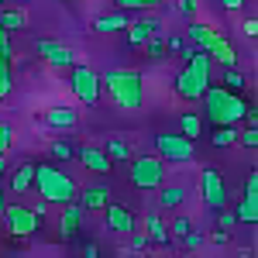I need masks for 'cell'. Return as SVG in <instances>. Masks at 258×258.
Instances as JSON below:
<instances>
[{
    "instance_id": "9",
    "label": "cell",
    "mask_w": 258,
    "mask_h": 258,
    "mask_svg": "<svg viewBox=\"0 0 258 258\" xmlns=\"http://www.w3.org/2000/svg\"><path fill=\"white\" fill-rule=\"evenodd\" d=\"M200 182H203V200H207V207H210V210H224V207H227V186H224V179H220L217 169H203Z\"/></svg>"
},
{
    "instance_id": "2",
    "label": "cell",
    "mask_w": 258,
    "mask_h": 258,
    "mask_svg": "<svg viewBox=\"0 0 258 258\" xmlns=\"http://www.w3.org/2000/svg\"><path fill=\"white\" fill-rule=\"evenodd\" d=\"M203 107H207V117L214 120L217 127H234L238 120H244L248 114V103L241 93H231L227 86H210L203 93Z\"/></svg>"
},
{
    "instance_id": "32",
    "label": "cell",
    "mask_w": 258,
    "mask_h": 258,
    "mask_svg": "<svg viewBox=\"0 0 258 258\" xmlns=\"http://www.w3.org/2000/svg\"><path fill=\"white\" fill-rule=\"evenodd\" d=\"M234 224H238L234 210H227V207H224V210H217V227H220V231H227V234H231V227H234Z\"/></svg>"
},
{
    "instance_id": "42",
    "label": "cell",
    "mask_w": 258,
    "mask_h": 258,
    "mask_svg": "<svg viewBox=\"0 0 258 258\" xmlns=\"http://www.w3.org/2000/svg\"><path fill=\"white\" fill-rule=\"evenodd\" d=\"M220 4H224L227 11H241V7H244V0H220Z\"/></svg>"
},
{
    "instance_id": "40",
    "label": "cell",
    "mask_w": 258,
    "mask_h": 258,
    "mask_svg": "<svg viewBox=\"0 0 258 258\" xmlns=\"http://www.w3.org/2000/svg\"><path fill=\"white\" fill-rule=\"evenodd\" d=\"M83 258H100V244L97 241H86V244H83Z\"/></svg>"
},
{
    "instance_id": "23",
    "label": "cell",
    "mask_w": 258,
    "mask_h": 258,
    "mask_svg": "<svg viewBox=\"0 0 258 258\" xmlns=\"http://www.w3.org/2000/svg\"><path fill=\"white\" fill-rule=\"evenodd\" d=\"M159 207H165V210H172V207H179L182 200H186V189L182 186H159Z\"/></svg>"
},
{
    "instance_id": "7",
    "label": "cell",
    "mask_w": 258,
    "mask_h": 258,
    "mask_svg": "<svg viewBox=\"0 0 258 258\" xmlns=\"http://www.w3.org/2000/svg\"><path fill=\"white\" fill-rule=\"evenodd\" d=\"M155 152H159L162 162H189L197 155V145L182 135H155Z\"/></svg>"
},
{
    "instance_id": "20",
    "label": "cell",
    "mask_w": 258,
    "mask_h": 258,
    "mask_svg": "<svg viewBox=\"0 0 258 258\" xmlns=\"http://www.w3.org/2000/svg\"><path fill=\"white\" fill-rule=\"evenodd\" d=\"M45 124L48 127H76L80 114L73 107H52V110H45Z\"/></svg>"
},
{
    "instance_id": "1",
    "label": "cell",
    "mask_w": 258,
    "mask_h": 258,
    "mask_svg": "<svg viewBox=\"0 0 258 258\" xmlns=\"http://www.w3.org/2000/svg\"><path fill=\"white\" fill-rule=\"evenodd\" d=\"M100 90L117 103L120 110H138L145 103V80L138 69H110L100 76Z\"/></svg>"
},
{
    "instance_id": "45",
    "label": "cell",
    "mask_w": 258,
    "mask_h": 258,
    "mask_svg": "<svg viewBox=\"0 0 258 258\" xmlns=\"http://www.w3.org/2000/svg\"><path fill=\"white\" fill-rule=\"evenodd\" d=\"M238 258H255V255H248V251H241V255Z\"/></svg>"
},
{
    "instance_id": "16",
    "label": "cell",
    "mask_w": 258,
    "mask_h": 258,
    "mask_svg": "<svg viewBox=\"0 0 258 258\" xmlns=\"http://www.w3.org/2000/svg\"><path fill=\"white\" fill-rule=\"evenodd\" d=\"M124 31H127V41H131L135 48H145L148 35H152V31H162V24H159L155 18H145V21H135V24H127Z\"/></svg>"
},
{
    "instance_id": "22",
    "label": "cell",
    "mask_w": 258,
    "mask_h": 258,
    "mask_svg": "<svg viewBox=\"0 0 258 258\" xmlns=\"http://www.w3.org/2000/svg\"><path fill=\"white\" fill-rule=\"evenodd\" d=\"M31 182H35V165H31V162H24L18 172L11 176V189H14V193H28V189H31Z\"/></svg>"
},
{
    "instance_id": "17",
    "label": "cell",
    "mask_w": 258,
    "mask_h": 258,
    "mask_svg": "<svg viewBox=\"0 0 258 258\" xmlns=\"http://www.w3.org/2000/svg\"><path fill=\"white\" fill-rule=\"evenodd\" d=\"M207 55H210V62H220L224 69H238V48H234L231 41L224 38V35L217 38V45H214Z\"/></svg>"
},
{
    "instance_id": "8",
    "label": "cell",
    "mask_w": 258,
    "mask_h": 258,
    "mask_svg": "<svg viewBox=\"0 0 258 258\" xmlns=\"http://www.w3.org/2000/svg\"><path fill=\"white\" fill-rule=\"evenodd\" d=\"M35 52H38L48 66H55V69H73V66H76L73 48H66V45H59V41H52V38H38L35 41Z\"/></svg>"
},
{
    "instance_id": "10",
    "label": "cell",
    "mask_w": 258,
    "mask_h": 258,
    "mask_svg": "<svg viewBox=\"0 0 258 258\" xmlns=\"http://www.w3.org/2000/svg\"><path fill=\"white\" fill-rule=\"evenodd\" d=\"M11 62H14V45H11V35L0 28V100H7L11 90H14V69H11Z\"/></svg>"
},
{
    "instance_id": "4",
    "label": "cell",
    "mask_w": 258,
    "mask_h": 258,
    "mask_svg": "<svg viewBox=\"0 0 258 258\" xmlns=\"http://www.w3.org/2000/svg\"><path fill=\"white\" fill-rule=\"evenodd\" d=\"M127 179H131L135 189H145V193L148 189H159L162 182H165V162L159 155H135Z\"/></svg>"
},
{
    "instance_id": "46",
    "label": "cell",
    "mask_w": 258,
    "mask_h": 258,
    "mask_svg": "<svg viewBox=\"0 0 258 258\" xmlns=\"http://www.w3.org/2000/svg\"><path fill=\"white\" fill-rule=\"evenodd\" d=\"M0 210H4V189H0Z\"/></svg>"
},
{
    "instance_id": "25",
    "label": "cell",
    "mask_w": 258,
    "mask_h": 258,
    "mask_svg": "<svg viewBox=\"0 0 258 258\" xmlns=\"http://www.w3.org/2000/svg\"><path fill=\"white\" fill-rule=\"evenodd\" d=\"M200 131H203V120H200L197 114H182V120H179V135L189 138V141H197Z\"/></svg>"
},
{
    "instance_id": "15",
    "label": "cell",
    "mask_w": 258,
    "mask_h": 258,
    "mask_svg": "<svg viewBox=\"0 0 258 258\" xmlns=\"http://www.w3.org/2000/svg\"><path fill=\"white\" fill-rule=\"evenodd\" d=\"M76 203H80L83 210H100V207H107V203H110V189H107L103 182L86 186V189H80V193H76Z\"/></svg>"
},
{
    "instance_id": "41",
    "label": "cell",
    "mask_w": 258,
    "mask_h": 258,
    "mask_svg": "<svg viewBox=\"0 0 258 258\" xmlns=\"http://www.w3.org/2000/svg\"><path fill=\"white\" fill-rule=\"evenodd\" d=\"M200 244H203V234L189 231V234H186V248H200Z\"/></svg>"
},
{
    "instance_id": "34",
    "label": "cell",
    "mask_w": 258,
    "mask_h": 258,
    "mask_svg": "<svg viewBox=\"0 0 258 258\" xmlns=\"http://www.w3.org/2000/svg\"><path fill=\"white\" fill-rule=\"evenodd\" d=\"M148 244H152V241H148V234H138V231L131 234V251H135V255L148 251Z\"/></svg>"
},
{
    "instance_id": "48",
    "label": "cell",
    "mask_w": 258,
    "mask_h": 258,
    "mask_svg": "<svg viewBox=\"0 0 258 258\" xmlns=\"http://www.w3.org/2000/svg\"><path fill=\"white\" fill-rule=\"evenodd\" d=\"M0 4H7V0H0Z\"/></svg>"
},
{
    "instance_id": "37",
    "label": "cell",
    "mask_w": 258,
    "mask_h": 258,
    "mask_svg": "<svg viewBox=\"0 0 258 258\" xmlns=\"http://www.w3.org/2000/svg\"><path fill=\"white\" fill-rule=\"evenodd\" d=\"M172 231H176L179 238H186V234L193 231V227H189V217H176V220H172Z\"/></svg>"
},
{
    "instance_id": "44",
    "label": "cell",
    "mask_w": 258,
    "mask_h": 258,
    "mask_svg": "<svg viewBox=\"0 0 258 258\" xmlns=\"http://www.w3.org/2000/svg\"><path fill=\"white\" fill-rule=\"evenodd\" d=\"M0 172H7V162H4V155H0Z\"/></svg>"
},
{
    "instance_id": "28",
    "label": "cell",
    "mask_w": 258,
    "mask_h": 258,
    "mask_svg": "<svg viewBox=\"0 0 258 258\" xmlns=\"http://www.w3.org/2000/svg\"><path fill=\"white\" fill-rule=\"evenodd\" d=\"M103 152H107V159H110V162H114V159H131V148H127L124 141H117V138L107 141V148H103Z\"/></svg>"
},
{
    "instance_id": "18",
    "label": "cell",
    "mask_w": 258,
    "mask_h": 258,
    "mask_svg": "<svg viewBox=\"0 0 258 258\" xmlns=\"http://www.w3.org/2000/svg\"><path fill=\"white\" fill-rule=\"evenodd\" d=\"M131 21H127V11H114V14H103V18H97V24H93V31L97 35H117V31H124Z\"/></svg>"
},
{
    "instance_id": "14",
    "label": "cell",
    "mask_w": 258,
    "mask_h": 258,
    "mask_svg": "<svg viewBox=\"0 0 258 258\" xmlns=\"http://www.w3.org/2000/svg\"><path fill=\"white\" fill-rule=\"evenodd\" d=\"M76 155H80V162L90 169V172H97V176H107L110 169H114V162L107 159V152L103 148H93V145H83V148H76Z\"/></svg>"
},
{
    "instance_id": "13",
    "label": "cell",
    "mask_w": 258,
    "mask_h": 258,
    "mask_svg": "<svg viewBox=\"0 0 258 258\" xmlns=\"http://www.w3.org/2000/svg\"><path fill=\"white\" fill-rule=\"evenodd\" d=\"M220 31L214 28V24H200V21H193L189 28H186V41L193 45V48H200V52H210L214 45H217Z\"/></svg>"
},
{
    "instance_id": "29",
    "label": "cell",
    "mask_w": 258,
    "mask_h": 258,
    "mask_svg": "<svg viewBox=\"0 0 258 258\" xmlns=\"http://www.w3.org/2000/svg\"><path fill=\"white\" fill-rule=\"evenodd\" d=\"M210 141H214L217 148H227V145H234V141H238V131H234V127H217Z\"/></svg>"
},
{
    "instance_id": "36",
    "label": "cell",
    "mask_w": 258,
    "mask_h": 258,
    "mask_svg": "<svg viewBox=\"0 0 258 258\" xmlns=\"http://www.w3.org/2000/svg\"><path fill=\"white\" fill-rule=\"evenodd\" d=\"M238 141L244 148H258V127H248L244 135H238Z\"/></svg>"
},
{
    "instance_id": "5",
    "label": "cell",
    "mask_w": 258,
    "mask_h": 258,
    "mask_svg": "<svg viewBox=\"0 0 258 258\" xmlns=\"http://www.w3.org/2000/svg\"><path fill=\"white\" fill-rule=\"evenodd\" d=\"M0 217H4V224H7V234H11V238H31V234L41 227V220L35 217L28 207H21V203H4Z\"/></svg>"
},
{
    "instance_id": "11",
    "label": "cell",
    "mask_w": 258,
    "mask_h": 258,
    "mask_svg": "<svg viewBox=\"0 0 258 258\" xmlns=\"http://www.w3.org/2000/svg\"><path fill=\"white\" fill-rule=\"evenodd\" d=\"M238 224H255L258 220V172H248L244 179V197H241V207L234 210Z\"/></svg>"
},
{
    "instance_id": "38",
    "label": "cell",
    "mask_w": 258,
    "mask_h": 258,
    "mask_svg": "<svg viewBox=\"0 0 258 258\" xmlns=\"http://www.w3.org/2000/svg\"><path fill=\"white\" fill-rule=\"evenodd\" d=\"M176 7L186 14V18H193V14H197V7H200V0H179Z\"/></svg>"
},
{
    "instance_id": "39",
    "label": "cell",
    "mask_w": 258,
    "mask_h": 258,
    "mask_svg": "<svg viewBox=\"0 0 258 258\" xmlns=\"http://www.w3.org/2000/svg\"><path fill=\"white\" fill-rule=\"evenodd\" d=\"M241 31H244L248 38H258V21H255V18H248L244 24H241Z\"/></svg>"
},
{
    "instance_id": "24",
    "label": "cell",
    "mask_w": 258,
    "mask_h": 258,
    "mask_svg": "<svg viewBox=\"0 0 258 258\" xmlns=\"http://www.w3.org/2000/svg\"><path fill=\"white\" fill-rule=\"evenodd\" d=\"M24 24H28L24 11H11V7H7V11H0V28H4L7 35H11V31H21Z\"/></svg>"
},
{
    "instance_id": "27",
    "label": "cell",
    "mask_w": 258,
    "mask_h": 258,
    "mask_svg": "<svg viewBox=\"0 0 258 258\" xmlns=\"http://www.w3.org/2000/svg\"><path fill=\"white\" fill-rule=\"evenodd\" d=\"M162 0H117V11H155Z\"/></svg>"
},
{
    "instance_id": "33",
    "label": "cell",
    "mask_w": 258,
    "mask_h": 258,
    "mask_svg": "<svg viewBox=\"0 0 258 258\" xmlns=\"http://www.w3.org/2000/svg\"><path fill=\"white\" fill-rule=\"evenodd\" d=\"M165 52L182 55V52H186V38H182V35H165Z\"/></svg>"
},
{
    "instance_id": "30",
    "label": "cell",
    "mask_w": 258,
    "mask_h": 258,
    "mask_svg": "<svg viewBox=\"0 0 258 258\" xmlns=\"http://www.w3.org/2000/svg\"><path fill=\"white\" fill-rule=\"evenodd\" d=\"M11 145H14V127H11L7 120H0V155H7Z\"/></svg>"
},
{
    "instance_id": "26",
    "label": "cell",
    "mask_w": 258,
    "mask_h": 258,
    "mask_svg": "<svg viewBox=\"0 0 258 258\" xmlns=\"http://www.w3.org/2000/svg\"><path fill=\"white\" fill-rule=\"evenodd\" d=\"M145 55H148V59H162V55H165V31H152V35H148Z\"/></svg>"
},
{
    "instance_id": "3",
    "label": "cell",
    "mask_w": 258,
    "mask_h": 258,
    "mask_svg": "<svg viewBox=\"0 0 258 258\" xmlns=\"http://www.w3.org/2000/svg\"><path fill=\"white\" fill-rule=\"evenodd\" d=\"M31 186H38V193L45 203H59V207H66V203H73L76 200V182H73V176L69 172H62L59 165H35V182Z\"/></svg>"
},
{
    "instance_id": "35",
    "label": "cell",
    "mask_w": 258,
    "mask_h": 258,
    "mask_svg": "<svg viewBox=\"0 0 258 258\" xmlns=\"http://www.w3.org/2000/svg\"><path fill=\"white\" fill-rule=\"evenodd\" d=\"M52 155L66 162L69 155H76V148H73V145H66V141H55V145H52Z\"/></svg>"
},
{
    "instance_id": "19",
    "label": "cell",
    "mask_w": 258,
    "mask_h": 258,
    "mask_svg": "<svg viewBox=\"0 0 258 258\" xmlns=\"http://www.w3.org/2000/svg\"><path fill=\"white\" fill-rule=\"evenodd\" d=\"M145 234H148V241H155V244H169V227H165L159 210H148L145 214Z\"/></svg>"
},
{
    "instance_id": "31",
    "label": "cell",
    "mask_w": 258,
    "mask_h": 258,
    "mask_svg": "<svg viewBox=\"0 0 258 258\" xmlns=\"http://www.w3.org/2000/svg\"><path fill=\"white\" fill-rule=\"evenodd\" d=\"M224 80H227V90L231 93H241L244 90V76H241L238 69H224Z\"/></svg>"
},
{
    "instance_id": "21",
    "label": "cell",
    "mask_w": 258,
    "mask_h": 258,
    "mask_svg": "<svg viewBox=\"0 0 258 258\" xmlns=\"http://www.w3.org/2000/svg\"><path fill=\"white\" fill-rule=\"evenodd\" d=\"M83 214H86V210H83L76 200H73V203H66V210H62V238H73V234L80 231Z\"/></svg>"
},
{
    "instance_id": "6",
    "label": "cell",
    "mask_w": 258,
    "mask_h": 258,
    "mask_svg": "<svg viewBox=\"0 0 258 258\" xmlns=\"http://www.w3.org/2000/svg\"><path fill=\"white\" fill-rule=\"evenodd\" d=\"M73 93L80 100L83 107H97L100 100V73L90 69V66H73Z\"/></svg>"
},
{
    "instance_id": "12",
    "label": "cell",
    "mask_w": 258,
    "mask_h": 258,
    "mask_svg": "<svg viewBox=\"0 0 258 258\" xmlns=\"http://www.w3.org/2000/svg\"><path fill=\"white\" fill-rule=\"evenodd\" d=\"M103 210H107V231L124 234V238H131V234L138 231V220H135V214H131L127 207H120V203H107Z\"/></svg>"
},
{
    "instance_id": "43",
    "label": "cell",
    "mask_w": 258,
    "mask_h": 258,
    "mask_svg": "<svg viewBox=\"0 0 258 258\" xmlns=\"http://www.w3.org/2000/svg\"><path fill=\"white\" fill-rule=\"evenodd\" d=\"M210 241H214V244H227V231H217Z\"/></svg>"
},
{
    "instance_id": "47",
    "label": "cell",
    "mask_w": 258,
    "mask_h": 258,
    "mask_svg": "<svg viewBox=\"0 0 258 258\" xmlns=\"http://www.w3.org/2000/svg\"><path fill=\"white\" fill-rule=\"evenodd\" d=\"M182 258H193V255H182Z\"/></svg>"
}]
</instances>
